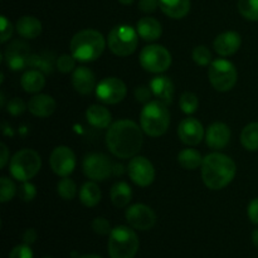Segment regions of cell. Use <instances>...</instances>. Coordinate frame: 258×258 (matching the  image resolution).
<instances>
[{
    "instance_id": "cell-11",
    "label": "cell",
    "mask_w": 258,
    "mask_h": 258,
    "mask_svg": "<svg viewBox=\"0 0 258 258\" xmlns=\"http://www.w3.org/2000/svg\"><path fill=\"white\" fill-rule=\"evenodd\" d=\"M127 88L117 77H107L96 86V97L105 105H116L126 97Z\"/></svg>"
},
{
    "instance_id": "cell-23",
    "label": "cell",
    "mask_w": 258,
    "mask_h": 258,
    "mask_svg": "<svg viewBox=\"0 0 258 258\" xmlns=\"http://www.w3.org/2000/svg\"><path fill=\"white\" fill-rule=\"evenodd\" d=\"M88 123L96 128H108L112 121V115L106 107L101 105H91L86 111Z\"/></svg>"
},
{
    "instance_id": "cell-6",
    "label": "cell",
    "mask_w": 258,
    "mask_h": 258,
    "mask_svg": "<svg viewBox=\"0 0 258 258\" xmlns=\"http://www.w3.org/2000/svg\"><path fill=\"white\" fill-rule=\"evenodd\" d=\"M40 166H42V160L37 151L32 149H23L14 154L10 160L9 170L13 178L23 183L34 178L40 170Z\"/></svg>"
},
{
    "instance_id": "cell-39",
    "label": "cell",
    "mask_w": 258,
    "mask_h": 258,
    "mask_svg": "<svg viewBox=\"0 0 258 258\" xmlns=\"http://www.w3.org/2000/svg\"><path fill=\"white\" fill-rule=\"evenodd\" d=\"M18 197L22 199L23 202H32L33 199L37 197V189L29 181H23L20 188L18 189Z\"/></svg>"
},
{
    "instance_id": "cell-22",
    "label": "cell",
    "mask_w": 258,
    "mask_h": 258,
    "mask_svg": "<svg viewBox=\"0 0 258 258\" xmlns=\"http://www.w3.org/2000/svg\"><path fill=\"white\" fill-rule=\"evenodd\" d=\"M136 30H138L139 37L143 38L144 40L148 42H154L158 40L163 34V27L160 23L151 17H144L141 18L136 25Z\"/></svg>"
},
{
    "instance_id": "cell-24",
    "label": "cell",
    "mask_w": 258,
    "mask_h": 258,
    "mask_svg": "<svg viewBox=\"0 0 258 258\" xmlns=\"http://www.w3.org/2000/svg\"><path fill=\"white\" fill-rule=\"evenodd\" d=\"M159 7L166 17L181 19L190 10V0H159Z\"/></svg>"
},
{
    "instance_id": "cell-13",
    "label": "cell",
    "mask_w": 258,
    "mask_h": 258,
    "mask_svg": "<svg viewBox=\"0 0 258 258\" xmlns=\"http://www.w3.org/2000/svg\"><path fill=\"white\" fill-rule=\"evenodd\" d=\"M127 173L131 180L139 186H149L155 179V169L151 161L145 156H135L127 166Z\"/></svg>"
},
{
    "instance_id": "cell-34",
    "label": "cell",
    "mask_w": 258,
    "mask_h": 258,
    "mask_svg": "<svg viewBox=\"0 0 258 258\" xmlns=\"http://www.w3.org/2000/svg\"><path fill=\"white\" fill-rule=\"evenodd\" d=\"M18 189L12 179L2 176V179H0V202L7 203V202L12 201Z\"/></svg>"
},
{
    "instance_id": "cell-16",
    "label": "cell",
    "mask_w": 258,
    "mask_h": 258,
    "mask_svg": "<svg viewBox=\"0 0 258 258\" xmlns=\"http://www.w3.org/2000/svg\"><path fill=\"white\" fill-rule=\"evenodd\" d=\"M178 136L181 143L189 146H196L202 143L204 136L203 125L194 117H186L179 123Z\"/></svg>"
},
{
    "instance_id": "cell-46",
    "label": "cell",
    "mask_w": 258,
    "mask_h": 258,
    "mask_svg": "<svg viewBox=\"0 0 258 258\" xmlns=\"http://www.w3.org/2000/svg\"><path fill=\"white\" fill-rule=\"evenodd\" d=\"M37 238H38V234H37V232H35V229H33V228H28L22 236L23 243L29 244V246L30 244L34 243V242L37 241Z\"/></svg>"
},
{
    "instance_id": "cell-17",
    "label": "cell",
    "mask_w": 258,
    "mask_h": 258,
    "mask_svg": "<svg viewBox=\"0 0 258 258\" xmlns=\"http://www.w3.org/2000/svg\"><path fill=\"white\" fill-rule=\"evenodd\" d=\"M229 140H231V128L224 122H214L207 128L206 141L211 149L221 150L228 145Z\"/></svg>"
},
{
    "instance_id": "cell-36",
    "label": "cell",
    "mask_w": 258,
    "mask_h": 258,
    "mask_svg": "<svg viewBox=\"0 0 258 258\" xmlns=\"http://www.w3.org/2000/svg\"><path fill=\"white\" fill-rule=\"evenodd\" d=\"M191 58L198 66H209L213 62L212 52L206 45H198V47L194 48L193 53H191Z\"/></svg>"
},
{
    "instance_id": "cell-44",
    "label": "cell",
    "mask_w": 258,
    "mask_h": 258,
    "mask_svg": "<svg viewBox=\"0 0 258 258\" xmlns=\"http://www.w3.org/2000/svg\"><path fill=\"white\" fill-rule=\"evenodd\" d=\"M247 214H248L249 221H251L253 224H257L258 226V198H254L253 201L248 204Z\"/></svg>"
},
{
    "instance_id": "cell-9",
    "label": "cell",
    "mask_w": 258,
    "mask_h": 258,
    "mask_svg": "<svg viewBox=\"0 0 258 258\" xmlns=\"http://www.w3.org/2000/svg\"><path fill=\"white\" fill-rule=\"evenodd\" d=\"M139 60L148 72L163 73L171 66V54L163 45L150 44L141 50Z\"/></svg>"
},
{
    "instance_id": "cell-30",
    "label": "cell",
    "mask_w": 258,
    "mask_h": 258,
    "mask_svg": "<svg viewBox=\"0 0 258 258\" xmlns=\"http://www.w3.org/2000/svg\"><path fill=\"white\" fill-rule=\"evenodd\" d=\"M241 143L248 151L258 150V122H251L242 130Z\"/></svg>"
},
{
    "instance_id": "cell-1",
    "label": "cell",
    "mask_w": 258,
    "mask_h": 258,
    "mask_svg": "<svg viewBox=\"0 0 258 258\" xmlns=\"http://www.w3.org/2000/svg\"><path fill=\"white\" fill-rule=\"evenodd\" d=\"M106 144L108 150L117 158H133L144 144L143 128L131 120L116 121L108 127Z\"/></svg>"
},
{
    "instance_id": "cell-7",
    "label": "cell",
    "mask_w": 258,
    "mask_h": 258,
    "mask_svg": "<svg viewBox=\"0 0 258 258\" xmlns=\"http://www.w3.org/2000/svg\"><path fill=\"white\" fill-rule=\"evenodd\" d=\"M139 44L138 30L126 24L117 25L108 33L107 45L113 54L127 57L133 54Z\"/></svg>"
},
{
    "instance_id": "cell-32",
    "label": "cell",
    "mask_w": 258,
    "mask_h": 258,
    "mask_svg": "<svg viewBox=\"0 0 258 258\" xmlns=\"http://www.w3.org/2000/svg\"><path fill=\"white\" fill-rule=\"evenodd\" d=\"M57 191L58 196L64 199V201H72L76 197V194H77V185H76V183L72 179L64 176V178H62L58 181Z\"/></svg>"
},
{
    "instance_id": "cell-43",
    "label": "cell",
    "mask_w": 258,
    "mask_h": 258,
    "mask_svg": "<svg viewBox=\"0 0 258 258\" xmlns=\"http://www.w3.org/2000/svg\"><path fill=\"white\" fill-rule=\"evenodd\" d=\"M0 20H2V39H0V42L7 43L8 40L12 38L13 25L12 23L7 19V17H4V15H3Z\"/></svg>"
},
{
    "instance_id": "cell-48",
    "label": "cell",
    "mask_w": 258,
    "mask_h": 258,
    "mask_svg": "<svg viewBox=\"0 0 258 258\" xmlns=\"http://www.w3.org/2000/svg\"><path fill=\"white\" fill-rule=\"evenodd\" d=\"M252 242H253L254 246L258 248V228L254 229V231L252 232Z\"/></svg>"
},
{
    "instance_id": "cell-29",
    "label": "cell",
    "mask_w": 258,
    "mask_h": 258,
    "mask_svg": "<svg viewBox=\"0 0 258 258\" xmlns=\"http://www.w3.org/2000/svg\"><path fill=\"white\" fill-rule=\"evenodd\" d=\"M204 159L202 158L201 153L196 149H184L178 154V161L181 168L186 170H196L199 166H202Z\"/></svg>"
},
{
    "instance_id": "cell-14",
    "label": "cell",
    "mask_w": 258,
    "mask_h": 258,
    "mask_svg": "<svg viewBox=\"0 0 258 258\" xmlns=\"http://www.w3.org/2000/svg\"><path fill=\"white\" fill-rule=\"evenodd\" d=\"M76 163L77 161H76L75 153L68 146H57L50 154V168L57 175L62 176V178L73 173L76 168Z\"/></svg>"
},
{
    "instance_id": "cell-50",
    "label": "cell",
    "mask_w": 258,
    "mask_h": 258,
    "mask_svg": "<svg viewBox=\"0 0 258 258\" xmlns=\"http://www.w3.org/2000/svg\"><path fill=\"white\" fill-rule=\"evenodd\" d=\"M118 2L123 5H130V4H133L134 0H118Z\"/></svg>"
},
{
    "instance_id": "cell-31",
    "label": "cell",
    "mask_w": 258,
    "mask_h": 258,
    "mask_svg": "<svg viewBox=\"0 0 258 258\" xmlns=\"http://www.w3.org/2000/svg\"><path fill=\"white\" fill-rule=\"evenodd\" d=\"M54 60L49 54H32L29 59V67L40 71L43 73H50L53 71Z\"/></svg>"
},
{
    "instance_id": "cell-42",
    "label": "cell",
    "mask_w": 258,
    "mask_h": 258,
    "mask_svg": "<svg viewBox=\"0 0 258 258\" xmlns=\"http://www.w3.org/2000/svg\"><path fill=\"white\" fill-rule=\"evenodd\" d=\"M151 96H153V91H151L150 86H138L135 88V97L139 102L148 103L151 101Z\"/></svg>"
},
{
    "instance_id": "cell-47",
    "label": "cell",
    "mask_w": 258,
    "mask_h": 258,
    "mask_svg": "<svg viewBox=\"0 0 258 258\" xmlns=\"http://www.w3.org/2000/svg\"><path fill=\"white\" fill-rule=\"evenodd\" d=\"M0 151H2V158H0V168L4 169L5 165H7L8 160H9V151H8V148L5 144H2V145H0Z\"/></svg>"
},
{
    "instance_id": "cell-33",
    "label": "cell",
    "mask_w": 258,
    "mask_h": 258,
    "mask_svg": "<svg viewBox=\"0 0 258 258\" xmlns=\"http://www.w3.org/2000/svg\"><path fill=\"white\" fill-rule=\"evenodd\" d=\"M238 12L247 20L258 22V0H238Z\"/></svg>"
},
{
    "instance_id": "cell-45",
    "label": "cell",
    "mask_w": 258,
    "mask_h": 258,
    "mask_svg": "<svg viewBox=\"0 0 258 258\" xmlns=\"http://www.w3.org/2000/svg\"><path fill=\"white\" fill-rule=\"evenodd\" d=\"M159 7V0H140L139 2V9L145 13L155 12Z\"/></svg>"
},
{
    "instance_id": "cell-15",
    "label": "cell",
    "mask_w": 258,
    "mask_h": 258,
    "mask_svg": "<svg viewBox=\"0 0 258 258\" xmlns=\"http://www.w3.org/2000/svg\"><path fill=\"white\" fill-rule=\"evenodd\" d=\"M30 50L25 43L15 40L10 43L5 49V60L10 70L20 71L25 67H29Z\"/></svg>"
},
{
    "instance_id": "cell-19",
    "label": "cell",
    "mask_w": 258,
    "mask_h": 258,
    "mask_svg": "<svg viewBox=\"0 0 258 258\" xmlns=\"http://www.w3.org/2000/svg\"><path fill=\"white\" fill-rule=\"evenodd\" d=\"M72 85L81 95H90L96 90V76L88 67L76 68L72 75Z\"/></svg>"
},
{
    "instance_id": "cell-10",
    "label": "cell",
    "mask_w": 258,
    "mask_h": 258,
    "mask_svg": "<svg viewBox=\"0 0 258 258\" xmlns=\"http://www.w3.org/2000/svg\"><path fill=\"white\" fill-rule=\"evenodd\" d=\"M83 173L93 181H103L113 173V166L105 154H88L83 160Z\"/></svg>"
},
{
    "instance_id": "cell-51",
    "label": "cell",
    "mask_w": 258,
    "mask_h": 258,
    "mask_svg": "<svg viewBox=\"0 0 258 258\" xmlns=\"http://www.w3.org/2000/svg\"><path fill=\"white\" fill-rule=\"evenodd\" d=\"M44 258H53V257H44Z\"/></svg>"
},
{
    "instance_id": "cell-40",
    "label": "cell",
    "mask_w": 258,
    "mask_h": 258,
    "mask_svg": "<svg viewBox=\"0 0 258 258\" xmlns=\"http://www.w3.org/2000/svg\"><path fill=\"white\" fill-rule=\"evenodd\" d=\"M25 108H28V105H25L24 101L19 97H14L13 100H10L7 105L8 112L13 116L22 115L25 111Z\"/></svg>"
},
{
    "instance_id": "cell-8",
    "label": "cell",
    "mask_w": 258,
    "mask_h": 258,
    "mask_svg": "<svg viewBox=\"0 0 258 258\" xmlns=\"http://www.w3.org/2000/svg\"><path fill=\"white\" fill-rule=\"evenodd\" d=\"M209 82L219 92H227L232 90L237 82V70L229 60L219 58L209 64Z\"/></svg>"
},
{
    "instance_id": "cell-20",
    "label": "cell",
    "mask_w": 258,
    "mask_h": 258,
    "mask_svg": "<svg viewBox=\"0 0 258 258\" xmlns=\"http://www.w3.org/2000/svg\"><path fill=\"white\" fill-rule=\"evenodd\" d=\"M150 88L153 91V96L160 102L165 103L166 106L173 102L174 96V85L171 80L166 76H156L151 80Z\"/></svg>"
},
{
    "instance_id": "cell-41",
    "label": "cell",
    "mask_w": 258,
    "mask_h": 258,
    "mask_svg": "<svg viewBox=\"0 0 258 258\" xmlns=\"http://www.w3.org/2000/svg\"><path fill=\"white\" fill-rule=\"evenodd\" d=\"M9 258H33V251L29 244H18L10 251Z\"/></svg>"
},
{
    "instance_id": "cell-26",
    "label": "cell",
    "mask_w": 258,
    "mask_h": 258,
    "mask_svg": "<svg viewBox=\"0 0 258 258\" xmlns=\"http://www.w3.org/2000/svg\"><path fill=\"white\" fill-rule=\"evenodd\" d=\"M20 85L28 93H37L44 87L45 77L44 73L38 70H29L24 72V75L20 78Z\"/></svg>"
},
{
    "instance_id": "cell-35",
    "label": "cell",
    "mask_w": 258,
    "mask_h": 258,
    "mask_svg": "<svg viewBox=\"0 0 258 258\" xmlns=\"http://www.w3.org/2000/svg\"><path fill=\"white\" fill-rule=\"evenodd\" d=\"M179 106H180V110L183 111L185 115H191L197 111L199 106V100L197 97V95L191 92H185L181 95L180 100H179Z\"/></svg>"
},
{
    "instance_id": "cell-25",
    "label": "cell",
    "mask_w": 258,
    "mask_h": 258,
    "mask_svg": "<svg viewBox=\"0 0 258 258\" xmlns=\"http://www.w3.org/2000/svg\"><path fill=\"white\" fill-rule=\"evenodd\" d=\"M15 29H17L18 34L22 35L23 38L34 39V38L39 37L40 33H42V23L35 17L25 15V17L18 19Z\"/></svg>"
},
{
    "instance_id": "cell-18",
    "label": "cell",
    "mask_w": 258,
    "mask_h": 258,
    "mask_svg": "<svg viewBox=\"0 0 258 258\" xmlns=\"http://www.w3.org/2000/svg\"><path fill=\"white\" fill-rule=\"evenodd\" d=\"M242 44V38L239 33L233 32V30H228L222 34L217 35L214 39L213 47L214 50L218 53L222 57H228V55L234 54L237 50L239 49Z\"/></svg>"
},
{
    "instance_id": "cell-38",
    "label": "cell",
    "mask_w": 258,
    "mask_h": 258,
    "mask_svg": "<svg viewBox=\"0 0 258 258\" xmlns=\"http://www.w3.org/2000/svg\"><path fill=\"white\" fill-rule=\"evenodd\" d=\"M91 228L98 236H107L111 233L112 228H111V223L108 222V219H106L105 217H97L92 221L91 223Z\"/></svg>"
},
{
    "instance_id": "cell-5",
    "label": "cell",
    "mask_w": 258,
    "mask_h": 258,
    "mask_svg": "<svg viewBox=\"0 0 258 258\" xmlns=\"http://www.w3.org/2000/svg\"><path fill=\"white\" fill-rule=\"evenodd\" d=\"M140 247L138 234L131 227L117 226L108 234L110 258H134Z\"/></svg>"
},
{
    "instance_id": "cell-3",
    "label": "cell",
    "mask_w": 258,
    "mask_h": 258,
    "mask_svg": "<svg viewBox=\"0 0 258 258\" xmlns=\"http://www.w3.org/2000/svg\"><path fill=\"white\" fill-rule=\"evenodd\" d=\"M106 40L100 32L85 29L78 32L71 40V54L80 62H92L103 53Z\"/></svg>"
},
{
    "instance_id": "cell-21",
    "label": "cell",
    "mask_w": 258,
    "mask_h": 258,
    "mask_svg": "<svg viewBox=\"0 0 258 258\" xmlns=\"http://www.w3.org/2000/svg\"><path fill=\"white\" fill-rule=\"evenodd\" d=\"M55 101L49 95H35L28 102V110L37 117H48L55 111Z\"/></svg>"
},
{
    "instance_id": "cell-28",
    "label": "cell",
    "mask_w": 258,
    "mask_h": 258,
    "mask_svg": "<svg viewBox=\"0 0 258 258\" xmlns=\"http://www.w3.org/2000/svg\"><path fill=\"white\" fill-rule=\"evenodd\" d=\"M101 198H102L101 189L95 181H87L83 184L80 190V201L83 206L92 208L100 203Z\"/></svg>"
},
{
    "instance_id": "cell-2",
    "label": "cell",
    "mask_w": 258,
    "mask_h": 258,
    "mask_svg": "<svg viewBox=\"0 0 258 258\" xmlns=\"http://www.w3.org/2000/svg\"><path fill=\"white\" fill-rule=\"evenodd\" d=\"M236 163L222 153H212L204 158L202 164V179L212 190L223 189L236 176Z\"/></svg>"
},
{
    "instance_id": "cell-49",
    "label": "cell",
    "mask_w": 258,
    "mask_h": 258,
    "mask_svg": "<svg viewBox=\"0 0 258 258\" xmlns=\"http://www.w3.org/2000/svg\"><path fill=\"white\" fill-rule=\"evenodd\" d=\"M78 258H102V257L97 256V254H83V256H80Z\"/></svg>"
},
{
    "instance_id": "cell-4",
    "label": "cell",
    "mask_w": 258,
    "mask_h": 258,
    "mask_svg": "<svg viewBox=\"0 0 258 258\" xmlns=\"http://www.w3.org/2000/svg\"><path fill=\"white\" fill-rule=\"evenodd\" d=\"M140 125L144 133L151 138L164 135L170 125L168 106L158 100L146 103L140 113Z\"/></svg>"
},
{
    "instance_id": "cell-12",
    "label": "cell",
    "mask_w": 258,
    "mask_h": 258,
    "mask_svg": "<svg viewBox=\"0 0 258 258\" xmlns=\"http://www.w3.org/2000/svg\"><path fill=\"white\" fill-rule=\"evenodd\" d=\"M125 217L131 228L139 231H149L156 223L155 212L145 204H133L127 208Z\"/></svg>"
},
{
    "instance_id": "cell-27",
    "label": "cell",
    "mask_w": 258,
    "mask_h": 258,
    "mask_svg": "<svg viewBox=\"0 0 258 258\" xmlns=\"http://www.w3.org/2000/svg\"><path fill=\"white\" fill-rule=\"evenodd\" d=\"M111 202L116 208H125L133 198V190L126 181H117L113 184L110 191Z\"/></svg>"
},
{
    "instance_id": "cell-37",
    "label": "cell",
    "mask_w": 258,
    "mask_h": 258,
    "mask_svg": "<svg viewBox=\"0 0 258 258\" xmlns=\"http://www.w3.org/2000/svg\"><path fill=\"white\" fill-rule=\"evenodd\" d=\"M55 67L59 72L70 73L76 68V58L72 54H63L55 60Z\"/></svg>"
}]
</instances>
